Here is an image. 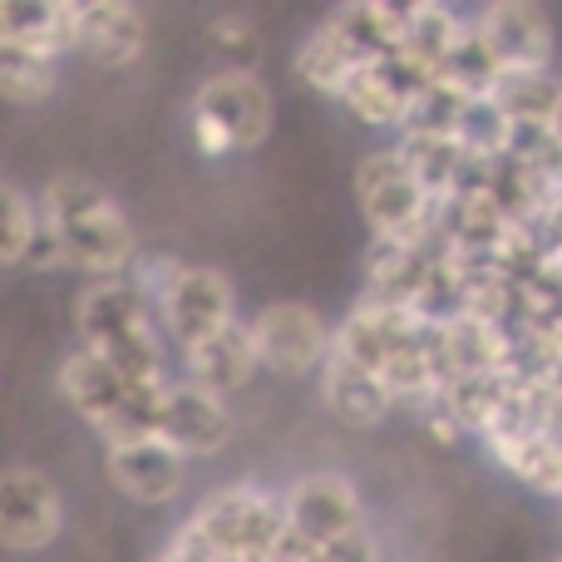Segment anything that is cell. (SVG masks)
<instances>
[{
  "instance_id": "obj_10",
  "label": "cell",
  "mask_w": 562,
  "mask_h": 562,
  "mask_svg": "<svg viewBox=\"0 0 562 562\" xmlns=\"http://www.w3.org/2000/svg\"><path fill=\"white\" fill-rule=\"evenodd\" d=\"M65 528V494L49 474L30 464L0 469V548L5 553H45Z\"/></svg>"
},
{
  "instance_id": "obj_7",
  "label": "cell",
  "mask_w": 562,
  "mask_h": 562,
  "mask_svg": "<svg viewBox=\"0 0 562 562\" xmlns=\"http://www.w3.org/2000/svg\"><path fill=\"white\" fill-rule=\"evenodd\" d=\"M198 538L217 558H272L281 543V494H267L262 484H223L193 508L188 518Z\"/></svg>"
},
{
  "instance_id": "obj_4",
  "label": "cell",
  "mask_w": 562,
  "mask_h": 562,
  "mask_svg": "<svg viewBox=\"0 0 562 562\" xmlns=\"http://www.w3.org/2000/svg\"><path fill=\"white\" fill-rule=\"evenodd\" d=\"M59 395L104 445L158 435V419H164V385H138L89 350H75L59 366Z\"/></svg>"
},
{
  "instance_id": "obj_26",
  "label": "cell",
  "mask_w": 562,
  "mask_h": 562,
  "mask_svg": "<svg viewBox=\"0 0 562 562\" xmlns=\"http://www.w3.org/2000/svg\"><path fill=\"white\" fill-rule=\"evenodd\" d=\"M454 144L479 164H498L514 148V119L494 104V99H469L464 114L454 124Z\"/></svg>"
},
{
  "instance_id": "obj_29",
  "label": "cell",
  "mask_w": 562,
  "mask_h": 562,
  "mask_svg": "<svg viewBox=\"0 0 562 562\" xmlns=\"http://www.w3.org/2000/svg\"><path fill=\"white\" fill-rule=\"evenodd\" d=\"M207 45L227 59V69H252V59L262 55V30L247 15H217L207 20Z\"/></svg>"
},
{
  "instance_id": "obj_13",
  "label": "cell",
  "mask_w": 562,
  "mask_h": 562,
  "mask_svg": "<svg viewBox=\"0 0 562 562\" xmlns=\"http://www.w3.org/2000/svg\"><path fill=\"white\" fill-rule=\"evenodd\" d=\"M233 429H237V419H233V409H227V400L198 390L193 380H168L164 385V419H158V435H164L183 459L227 449Z\"/></svg>"
},
{
  "instance_id": "obj_3",
  "label": "cell",
  "mask_w": 562,
  "mask_h": 562,
  "mask_svg": "<svg viewBox=\"0 0 562 562\" xmlns=\"http://www.w3.org/2000/svg\"><path fill=\"white\" fill-rule=\"evenodd\" d=\"M128 277L144 286V296L154 301L158 326L173 340L178 350L203 346L217 330H227L237 316V291L217 267H193L178 262V257H148V262H134Z\"/></svg>"
},
{
  "instance_id": "obj_5",
  "label": "cell",
  "mask_w": 562,
  "mask_h": 562,
  "mask_svg": "<svg viewBox=\"0 0 562 562\" xmlns=\"http://www.w3.org/2000/svg\"><path fill=\"white\" fill-rule=\"evenodd\" d=\"M272 124L277 99L262 85V75L257 69H217L198 85L188 134L203 158H233L262 148L272 138Z\"/></svg>"
},
{
  "instance_id": "obj_1",
  "label": "cell",
  "mask_w": 562,
  "mask_h": 562,
  "mask_svg": "<svg viewBox=\"0 0 562 562\" xmlns=\"http://www.w3.org/2000/svg\"><path fill=\"white\" fill-rule=\"evenodd\" d=\"M35 203H40V233L55 247L59 267H75V272H89V281H104V277H128V267L138 262L128 213L99 183H89L79 173H59L49 178Z\"/></svg>"
},
{
  "instance_id": "obj_22",
  "label": "cell",
  "mask_w": 562,
  "mask_h": 562,
  "mask_svg": "<svg viewBox=\"0 0 562 562\" xmlns=\"http://www.w3.org/2000/svg\"><path fill=\"white\" fill-rule=\"evenodd\" d=\"M439 79H445L454 94H464V99H488L494 94V85L504 79V65H498V55L488 49V40L479 35L474 20L459 30L454 49H449L445 65H439Z\"/></svg>"
},
{
  "instance_id": "obj_23",
  "label": "cell",
  "mask_w": 562,
  "mask_h": 562,
  "mask_svg": "<svg viewBox=\"0 0 562 562\" xmlns=\"http://www.w3.org/2000/svg\"><path fill=\"white\" fill-rule=\"evenodd\" d=\"M494 99L514 124H548L562 99L558 69H504V79L494 85Z\"/></svg>"
},
{
  "instance_id": "obj_27",
  "label": "cell",
  "mask_w": 562,
  "mask_h": 562,
  "mask_svg": "<svg viewBox=\"0 0 562 562\" xmlns=\"http://www.w3.org/2000/svg\"><path fill=\"white\" fill-rule=\"evenodd\" d=\"M40 237V203L20 183L0 178V267H25Z\"/></svg>"
},
{
  "instance_id": "obj_17",
  "label": "cell",
  "mask_w": 562,
  "mask_h": 562,
  "mask_svg": "<svg viewBox=\"0 0 562 562\" xmlns=\"http://www.w3.org/2000/svg\"><path fill=\"white\" fill-rule=\"evenodd\" d=\"M257 370L262 366H257L247 321H233V326L217 330L213 340L183 350V380H193L198 390H207V395H217V400H233L237 390H247Z\"/></svg>"
},
{
  "instance_id": "obj_6",
  "label": "cell",
  "mask_w": 562,
  "mask_h": 562,
  "mask_svg": "<svg viewBox=\"0 0 562 562\" xmlns=\"http://www.w3.org/2000/svg\"><path fill=\"white\" fill-rule=\"evenodd\" d=\"M356 207L370 227V243L435 247V198L415 183L395 148H370L356 164Z\"/></svg>"
},
{
  "instance_id": "obj_8",
  "label": "cell",
  "mask_w": 562,
  "mask_h": 562,
  "mask_svg": "<svg viewBox=\"0 0 562 562\" xmlns=\"http://www.w3.org/2000/svg\"><path fill=\"white\" fill-rule=\"evenodd\" d=\"M247 336H252L257 366L286 380L316 375L326 366L330 346H336V326L316 306H306V301H267L247 321Z\"/></svg>"
},
{
  "instance_id": "obj_19",
  "label": "cell",
  "mask_w": 562,
  "mask_h": 562,
  "mask_svg": "<svg viewBox=\"0 0 562 562\" xmlns=\"http://www.w3.org/2000/svg\"><path fill=\"white\" fill-rule=\"evenodd\" d=\"M488 454L518 479L528 484L533 494L562 498V445L548 429H528V435H504V439H488Z\"/></svg>"
},
{
  "instance_id": "obj_20",
  "label": "cell",
  "mask_w": 562,
  "mask_h": 562,
  "mask_svg": "<svg viewBox=\"0 0 562 562\" xmlns=\"http://www.w3.org/2000/svg\"><path fill=\"white\" fill-rule=\"evenodd\" d=\"M464 25L469 20L459 15L454 5L415 0V5H405V45H400V55H405L415 69H425L429 79H439V65H445V55L454 49V40Z\"/></svg>"
},
{
  "instance_id": "obj_12",
  "label": "cell",
  "mask_w": 562,
  "mask_h": 562,
  "mask_svg": "<svg viewBox=\"0 0 562 562\" xmlns=\"http://www.w3.org/2000/svg\"><path fill=\"white\" fill-rule=\"evenodd\" d=\"M474 25L504 69H553L558 30L543 5H533V0H498V5L479 10Z\"/></svg>"
},
{
  "instance_id": "obj_31",
  "label": "cell",
  "mask_w": 562,
  "mask_h": 562,
  "mask_svg": "<svg viewBox=\"0 0 562 562\" xmlns=\"http://www.w3.org/2000/svg\"><path fill=\"white\" fill-rule=\"evenodd\" d=\"M548 134H553V144L562 148V99H558V109H553V119H548Z\"/></svg>"
},
{
  "instance_id": "obj_2",
  "label": "cell",
  "mask_w": 562,
  "mask_h": 562,
  "mask_svg": "<svg viewBox=\"0 0 562 562\" xmlns=\"http://www.w3.org/2000/svg\"><path fill=\"white\" fill-rule=\"evenodd\" d=\"M75 330H79V350L109 360L138 385H168L173 380L168 375V340L164 326H158V311L134 277L89 281L79 291Z\"/></svg>"
},
{
  "instance_id": "obj_14",
  "label": "cell",
  "mask_w": 562,
  "mask_h": 562,
  "mask_svg": "<svg viewBox=\"0 0 562 562\" xmlns=\"http://www.w3.org/2000/svg\"><path fill=\"white\" fill-rule=\"evenodd\" d=\"M148 49V20L128 0H85L79 5L75 55L94 59L99 69H128Z\"/></svg>"
},
{
  "instance_id": "obj_16",
  "label": "cell",
  "mask_w": 562,
  "mask_h": 562,
  "mask_svg": "<svg viewBox=\"0 0 562 562\" xmlns=\"http://www.w3.org/2000/svg\"><path fill=\"white\" fill-rule=\"evenodd\" d=\"M321 25L346 45L356 65H380L405 45V5H390V0H346Z\"/></svg>"
},
{
  "instance_id": "obj_24",
  "label": "cell",
  "mask_w": 562,
  "mask_h": 562,
  "mask_svg": "<svg viewBox=\"0 0 562 562\" xmlns=\"http://www.w3.org/2000/svg\"><path fill=\"white\" fill-rule=\"evenodd\" d=\"M59 89V59L35 55V49L0 45V104L40 109Z\"/></svg>"
},
{
  "instance_id": "obj_25",
  "label": "cell",
  "mask_w": 562,
  "mask_h": 562,
  "mask_svg": "<svg viewBox=\"0 0 562 562\" xmlns=\"http://www.w3.org/2000/svg\"><path fill=\"white\" fill-rule=\"evenodd\" d=\"M296 79L311 89V94H326V99H336L340 89H346V79L356 75V59L346 55V45H340L336 35H330L326 25H316L306 40H301V49H296Z\"/></svg>"
},
{
  "instance_id": "obj_21",
  "label": "cell",
  "mask_w": 562,
  "mask_h": 562,
  "mask_svg": "<svg viewBox=\"0 0 562 562\" xmlns=\"http://www.w3.org/2000/svg\"><path fill=\"white\" fill-rule=\"evenodd\" d=\"M395 154L405 158V168L415 173V183L425 188L429 198H449L459 183V168H464V148L449 134H400Z\"/></svg>"
},
{
  "instance_id": "obj_28",
  "label": "cell",
  "mask_w": 562,
  "mask_h": 562,
  "mask_svg": "<svg viewBox=\"0 0 562 562\" xmlns=\"http://www.w3.org/2000/svg\"><path fill=\"white\" fill-rule=\"evenodd\" d=\"M464 104H469V99L454 94L445 79H429V85L409 99L400 134H449V138H454V124H459V114H464Z\"/></svg>"
},
{
  "instance_id": "obj_9",
  "label": "cell",
  "mask_w": 562,
  "mask_h": 562,
  "mask_svg": "<svg viewBox=\"0 0 562 562\" xmlns=\"http://www.w3.org/2000/svg\"><path fill=\"white\" fill-rule=\"evenodd\" d=\"M281 524H286V533L326 548L336 538L366 528V498H360V488L346 474L316 469V474H301L286 484V494H281Z\"/></svg>"
},
{
  "instance_id": "obj_11",
  "label": "cell",
  "mask_w": 562,
  "mask_h": 562,
  "mask_svg": "<svg viewBox=\"0 0 562 562\" xmlns=\"http://www.w3.org/2000/svg\"><path fill=\"white\" fill-rule=\"evenodd\" d=\"M109 484L138 508H164L183 494L188 484V459L168 445L164 435H144V439H124L109 445Z\"/></svg>"
},
{
  "instance_id": "obj_18",
  "label": "cell",
  "mask_w": 562,
  "mask_h": 562,
  "mask_svg": "<svg viewBox=\"0 0 562 562\" xmlns=\"http://www.w3.org/2000/svg\"><path fill=\"white\" fill-rule=\"evenodd\" d=\"M321 400H326L330 415L350 429H375L395 415L390 390L380 385L370 370H360V366H350L346 356H336V350H330L326 366H321Z\"/></svg>"
},
{
  "instance_id": "obj_15",
  "label": "cell",
  "mask_w": 562,
  "mask_h": 562,
  "mask_svg": "<svg viewBox=\"0 0 562 562\" xmlns=\"http://www.w3.org/2000/svg\"><path fill=\"white\" fill-rule=\"evenodd\" d=\"M0 45L65 59L79 45V0H0Z\"/></svg>"
},
{
  "instance_id": "obj_32",
  "label": "cell",
  "mask_w": 562,
  "mask_h": 562,
  "mask_svg": "<svg viewBox=\"0 0 562 562\" xmlns=\"http://www.w3.org/2000/svg\"><path fill=\"white\" fill-rule=\"evenodd\" d=\"M558 562H562V558H558Z\"/></svg>"
},
{
  "instance_id": "obj_30",
  "label": "cell",
  "mask_w": 562,
  "mask_h": 562,
  "mask_svg": "<svg viewBox=\"0 0 562 562\" xmlns=\"http://www.w3.org/2000/svg\"><path fill=\"white\" fill-rule=\"evenodd\" d=\"M321 562H385V558H380V543L370 538V528H360V533H346L321 548Z\"/></svg>"
}]
</instances>
